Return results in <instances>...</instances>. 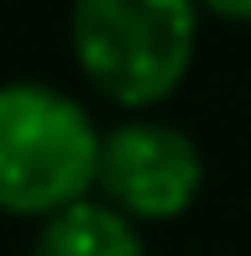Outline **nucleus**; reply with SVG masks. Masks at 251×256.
<instances>
[{
  "label": "nucleus",
  "mask_w": 251,
  "mask_h": 256,
  "mask_svg": "<svg viewBox=\"0 0 251 256\" xmlns=\"http://www.w3.org/2000/svg\"><path fill=\"white\" fill-rule=\"evenodd\" d=\"M100 172V131L74 94L37 78L0 84V209L52 220L84 204Z\"/></svg>",
  "instance_id": "nucleus-1"
},
{
  "label": "nucleus",
  "mask_w": 251,
  "mask_h": 256,
  "mask_svg": "<svg viewBox=\"0 0 251 256\" xmlns=\"http://www.w3.org/2000/svg\"><path fill=\"white\" fill-rule=\"evenodd\" d=\"M68 32L89 84L116 104L146 110L184 84L199 10L184 0H84Z\"/></svg>",
  "instance_id": "nucleus-2"
},
{
  "label": "nucleus",
  "mask_w": 251,
  "mask_h": 256,
  "mask_svg": "<svg viewBox=\"0 0 251 256\" xmlns=\"http://www.w3.org/2000/svg\"><path fill=\"white\" fill-rule=\"evenodd\" d=\"M94 183L126 220H178L204 188V152L178 126L126 120L100 136Z\"/></svg>",
  "instance_id": "nucleus-3"
},
{
  "label": "nucleus",
  "mask_w": 251,
  "mask_h": 256,
  "mask_svg": "<svg viewBox=\"0 0 251 256\" xmlns=\"http://www.w3.org/2000/svg\"><path fill=\"white\" fill-rule=\"evenodd\" d=\"M32 256H146V246H142L136 220H126L110 204L84 199L63 214L42 220Z\"/></svg>",
  "instance_id": "nucleus-4"
},
{
  "label": "nucleus",
  "mask_w": 251,
  "mask_h": 256,
  "mask_svg": "<svg viewBox=\"0 0 251 256\" xmlns=\"http://www.w3.org/2000/svg\"><path fill=\"white\" fill-rule=\"evenodd\" d=\"M214 16H225V21H251V6H214Z\"/></svg>",
  "instance_id": "nucleus-5"
}]
</instances>
